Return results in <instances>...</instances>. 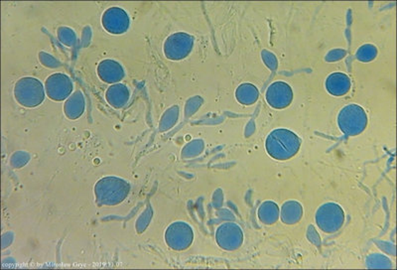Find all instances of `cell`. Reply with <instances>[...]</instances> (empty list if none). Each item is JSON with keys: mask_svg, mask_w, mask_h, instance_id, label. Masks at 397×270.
Masks as SVG:
<instances>
[{"mask_svg": "<svg viewBox=\"0 0 397 270\" xmlns=\"http://www.w3.org/2000/svg\"><path fill=\"white\" fill-rule=\"evenodd\" d=\"M302 140L293 131L286 128L273 130L265 140V150L273 159L286 161L299 152Z\"/></svg>", "mask_w": 397, "mask_h": 270, "instance_id": "1", "label": "cell"}, {"mask_svg": "<svg viewBox=\"0 0 397 270\" xmlns=\"http://www.w3.org/2000/svg\"><path fill=\"white\" fill-rule=\"evenodd\" d=\"M130 192V184L123 178L108 176L101 178L94 186V196L99 206H113L121 204Z\"/></svg>", "mask_w": 397, "mask_h": 270, "instance_id": "2", "label": "cell"}, {"mask_svg": "<svg viewBox=\"0 0 397 270\" xmlns=\"http://www.w3.org/2000/svg\"><path fill=\"white\" fill-rule=\"evenodd\" d=\"M337 126L347 136H357L366 130L369 118L362 106L351 103L344 106L337 115Z\"/></svg>", "mask_w": 397, "mask_h": 270, "instance_id": "3", "label": "cell"}, {"mask_svg": "<svg viewBox=\"0 0 397 270\" xmlns=\"http://www.w3.org/2000/svg\"><path fill=\"white\" fill-rule=\"evenodd\" d=\"M14 96L19 105L33 108L43 103L46 91L41 81L32 77H25L15 84Z\"/></svg>", "mask_w": 397, "mask_h": 270, "instance_id": "4", "label": "cell"}, {"mask_svg": "<svg viewBox=\"0 0 397 270\" xmlns=\"http://www.w3.org/2000/svg\"><path fill=\"white\" fill-rule=\"evenodd\" d=\"M345 220L346 215L344 209L334 202L325 203L317 210L315 215L317 227L325 234H335L341 230Z\"/></svg>", "mask_w": 397, "mask_h": 270, "instance_id": "5", "label": "cell"}, {"mask_svg": "<svg viewBox=\"0 0 397 270\" xmlns=\"http://www.w3.org/2000/svg\"><path fill=\"white\" fill-rule=\"evenodd\" d=\"M194 42V37L185 32L171 34L164 42V55L171 61L184 60L193 51Z\"/></svg>", "mask_w": 397, "mask_h": 270, "instance_id": "6", "label": "cell"}, {"mask_svg": "<svg viewBox=\"0 0 397 270\" xmlns=\"http://www.w3.org/2000/svg\"><path fill=\"white\" fill-rule=\"evenodd\" d=\"M194 230L187 223L179 220L172 223L165 232V242L168 247L177 252L189 249L194 242Z\"/></svg>", "mask_w": 397, "mask_h": 270, "instance_id": "7", "label": "cell"}, {"mask_svg": "<svg viewBox=\"0 0 397 270\" xmlns=\"http://www.w3.org/2000/svg\"><path fill=\"white\" fill-rule=\"evenodd\" d=\"M245 240L243 230L235 223H223L216 230V242L220 249L233 252L242 247Z\"/></svg>", "mask_w": 397, "mask_h": 270, "instance_id": "8", "label": "cell"}, {"mask_svg": "<svg viewBox=\"0 0 397 270\" xmlns=\"http://www.w3.org/2000/svg\"><path fill=\"white\" fill-rule=\"evenodd\" d=\"M73 81L65 74H53L45 81V91L49 99L55 101H63L69 98L73 91Z\"/></svg>", "mask_w": 397, "mask_h": 270, "instance_id": "9", "label": "cell"}, {"mask_svg": "<svg viewBox=\"0 0 397 270\" xmlns=\"http://www.w3.org/2000/svg\"><path fill=\"white\" fill-rule=\"evenodd\" d=\"M294 98L292 88L285 81H277L268 86L265 100L275 110H284L291 105Z\"/></svg>", "mask_w": 397, "mask_h": 270, "instance_id": "10", "label": "cell"}, {"mask_svg": "<svg viewBox=\"0 0 397 270\" xmlns=\"http://www.w3.org/2000/svg\"><path fill=\"white\" fill-rule=\"evenodd\" d=\"M101 24L108 33L121 35L125 33L130 26V19L128 12L119 7H111L104 12Z\"/></svg>", "mask_w": 397, "mask_h": 270, "instance_id": "11", "label": "cell"}, {"mask_svg": "<svg viewBox=\"0 0 397 270\" xmlns=\"http://www.w3.org/2000/svg\"><path fill=\"white\" fill-rule=\"evenodd\" d=\"M98 75L104 83L114 85L123 80L125 71L118 62L106 59L99 64Z\"/></svg>", "mask_w": 397, "mask_h": 270, "instance_id": "12", "label": "cell"}, {"mask_svg": "<svg viewBox=\"0 0 397 270\" xmlns=\"http://www.w3.org/2000/svg\"><path fill=\"white\" fill-rule=\"evenodd\" d=\"M325 86L330 95L332 96H344L352 88V81L347 74L342 72L330 74L325 81Z\"/></svg>", "mask_w": 397, "mask_h": 270, "instance_id": "13", "label": "cell"}, {"mask_svg": "<svg viewBox=\"0 0 397 270\" xmlns=\"http://www.w3.org/2000/svg\"><path fill=\"white\" fill-rule=\"evenodd\" d=\"M129 90L123 84H114L109 86L106 91V100L113 108L119 110L128 103L129 100Z\"/></svg>", "mask_w": 397, "mask_h": 270, "instance_id": "14", "label": "cell"}, {"mask_svg": "<svg viewBox=\"0 0 397 270\" xmlns=\"http://www.w3.org/2000/svg\"><path fill=\"white\" fill-rule=\"evenodd\" d=\"M84 108H86L84 96L81 91H78L67 99L64 105V113L69 120H76L83 116Z\"/></svg>", "mask_w": 397, "mask_h": 270, "instance_id": "15", "label": "cell"}, {"mask_svg": "<svg viewBox=\"0 0 397 270\" xmlns=\"http://www.w3.org/2000/svg\"><path fill=\"white\" fill-rule=\"evenodd\" d=\"M303 207L298 201H287L280 208V219L283 224L295 225L301 220Z\"/></svg>", "mask_w": 397, "mask_h": 270, "instance_id": "16", "label": "cell"}, {"mask_svg": "<svg viewBox=\"0 0 397 270\" xmlns=\"http://www.w3.org/2000/svg\"><path fill=\"white\" fill-rule=\"evenodd\" d=\"M258 220L264 225H274L280 218V208L273 201H265L257 210Z\"/></svg>", "mask_w": 397, "mask_h": 270, "instance_id": "17", "label": "cell"}, {"mask_svg": "<svg viewBox=\"0 0 397 270\" xmlns=\"http://www.w3.org/2000/svg\"><path fill=\"white\" fill-rule=\"evenodd\" d=\"M235 99L242 106H252L259 99V91L250 83H243L235 91Z\"/></svg>", "mask_w": 397, "mask_h": 270, "instance_id": "18", "label": "cell"}, {"mask_svg": "<svg viewBox=\"0 0 397 270\" xmlns=\"http://www.w3.org/2000/svg\"><path fill=\"white\" fill-rule=\"evenodd\" d=\"M367 267L369 269H389L392 267L391 260L386 255L372 254L367 259Z\"/></svg>", "mask_w": 397, "mask_h": 270, "instance_id": "19", "label": "cell"}, {"mask_svg": "<svg viewBox=\"0 0 397 270\" xmlns=\"http://www.w3.org/2000/svg\"><path fill=\"white\" fill-rule=\"evenodd\" d=\"M376 56V47L371 45V44H366V45L359 47L356 54L357 60L362 62V63H369V62L374 61Z\"/></svg>", "mask_w": 397, "mask_h": 270, "instance_id": "20", "label": "cell"}, {"mask_svg": "<svg viewBox=\"0 0 397 270\" xmlns=\"http://www.w3.org/2000/svg\"><path fill=\"white\" fill-rule=\"evenodd\" d=\"M58 37L60 41L66 46H74V42H76V34L68 27H61L58 30Z\"/></svg>", "mask_w": 397, "mask_h": 270, "instance_id": "21", "label": "cell"}]
</instances>
